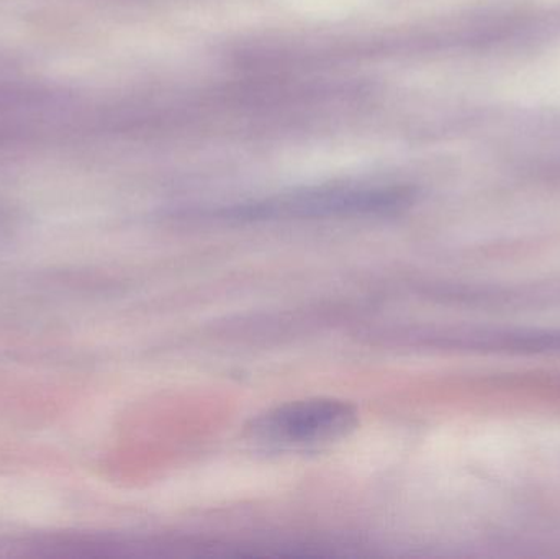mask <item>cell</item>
<instances>
[{
	"mask_svg": "<svg viewBox=\"0 0 560 559\" xmlns=\"http://www.w3.org/2000/svg\"><path fill=\"white\" fill-rule=\"evenodd\" d=\"M413 200L415 193L410 187L332 184L289 190L265 199L222 207L209 212V217L230 223L381 217L401 212Z\"/></svg>",
	"mask_w": 560,
	"mask_h": 559,
	"instance_id": "1",
	"label": "cell"
},
{
	"mask_svg": "<svg viewBox=\"0 0 560 559\" xmlns=\"http://www.w3.org/2000/svg\"><path fill=\"white\" fill-rule=\"evenodd\" d=\"M358 422V410L345 400H295L259 414L248 435L271 449H310L345 439Z\"/></svg>",
	"mask_w": 560,
	"mask_h": 559,
	"instance_id": "2",
	"label": "cell"
}]
</instances>
